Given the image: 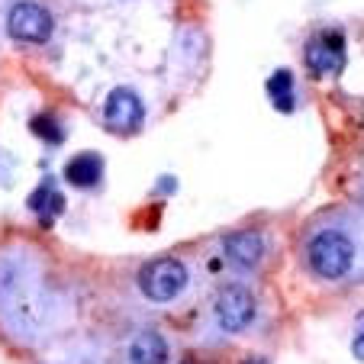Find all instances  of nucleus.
<instances>
[{"label":"nucleus","mask_w":364,"mask_h":364,"mask_svg":"<svg viewBox=\"0 0 364 364\" xmlns=\"http://www.w3.org/2000/svg\"><path fill=\"white\" fill-rule=\"evenodd\" d=\"M306 262L323 281H338L355 264V242L345 232H338V229H323V232L309 239Z\"/></svg>","instance_id":"nucleus-1"},{"label":"nucleus","mask_w":364,"mask_h":364,"mask_svg":"<svg viewBox=\"0 0 364 364\" xmlns=\"http://www.w3.org/2000/svg\"><path fill=\"white\" fill-rule=\"evenodd\" d=\"M187 287V268L178 258H155L145 262L139 271V290L149 296L151 303H171Z\"/></svg>","instance_id":"nucleus-2"},{"label":"nucleus","mask_w":364,"mask_h":364,"mask_svg":"<svg viewBox=\"0 0 364 364\" xmlns=\"http://www.w3.org/2000/svg\"><path fill=\"white\" fill-rule=\"evenodd\" d=\"M7 33L14 36L16 42L42 46V42H48L52 33H55V16L48 14L42 4L20 0V4H14L10 14H7Z\"/></svg>","instance_id":"nucleus-3"},{"label":"nucleus","mask_w":364,"mask_h":364,"mask_svg":"<svg viewBox=\"0 0 364 364\" xmlns=\"http://www.w3.org/2000/svg\"><path fill=\"white\" fill-rule=\"evenodd\" d=\"M103 123L113 132H136L145 123L142 97L129 87H113L103 103Z\"/></svg>","instance_id":"nucleus-4"},{"label":"nucleus","mask_w":364,"mask_h":364,"mask_svg":"<svg viewBox=\"0 0 364 364\" xmlns=\"http://www.w3.org/2000/svg\"><path fill=\"white\" fill-rule=\"evenodd\" d=\"M306 68L316 77L338 75L345 68V36L336 29L316 33L306 42Z\"/></svg>","instance_id":"nucleus-5"},{"label":"nucleus","mask_w":364,"mask_h":364,"mask_svg":"<svg viewBox=\"0 0 364 364\" xmlns=\"http://www.w3.org/2000/svg\"><path fill=\"white\" fill-rule=\"evenodd\" d=\"M255 319V296L245 287H223L216 296V323L223 332H242Z\"/></svg>","instance_id":"nucleus-6"},{"label":"nucleus","mask_w":364,"mask_h":364,"mask_svg":"<svg viewBox=\"0 0 364 364\" xmlns=\"http://www.w3.org/2000/svg\"><path fill=\"white\" fill-rule=\"evenodd\" d=\"M223 255L239 268H258L264 258V239L262 232L252 229H239V232L223 235Z\"/></svg>","instance_id":"nucleus-7"},{"label":"nucleus","mask_w":364,"mask_h":364,"mask_svg":"<svg viewBox=\"0 0 364 364\" xmlns=\"http://www.w3.org/2000/svg\"><path fill=\"white\" fill-rule=\"evenodd\" d=\"M26 206L33 210L36 216H39L42 223H46V226H48V223H55L58 216H62V210H65V197H62V191H58V187L52 184V178H46L33 193H29Z\"/></svg>","instance_id":"nucleus-8"},{"label":"nucleus","mask_w":364,"mask_h":364,"mask_svg":"<svg viewBox=\"0 0 364 364\" xmlns=\"http://www.w3.org/2000/svg\"><path fill=\"white\" fill-rule=\"evenodd\" d=\"M103 178V159L97 151H81L65 165V181L75 187H97Z\"/></svg>","instance_id":"nucleus-9"},{"label":"nucleus","mask_w":364,"mask_h":364,"mask_svg":"<svg viewBox=\"0 0 364 364\" xmlns=\"http://www.w3.org/2000/svg\"><path fill=\"white\" fill-rule=\"evenodd\" d=\"M129 364H168V342L159 332H139L129 345Z\"/></svg>","instance_id":"nucleus-10"},{"label":"nucleus","mask_w":364,"mask_h":364,"mask_svg":"<svg viewBox=\"0 0 364 364\" xmlns=\"http://www.w3.org/2000/svg\"><path fill=\"white\" fill-rule=\"evenodd\" d=\"M268 97L277 110H284V113L294 110V100H296L294 97V75H290V71H274V75L268 77Z\"/></svg>","instance_id":"nucleus-11"},{"label":"nucleus","mask_w":364,"mask_h":364,"mask_svg":"<svg viewBox=\"0 0 364 364\" xmlns=\"http://www.w3.org/2000/svg\"><path fill=\"white\" fill-rule=\"evenodd\" d=\"M29 129H33L39 139H46V142H52V145L65 142V129H62V123H58V119L52 117V113H39V117H33V123H29Z\"/></svg>","instance_id":"nucleus-12"},{"label":"nucleus","mask_w":364,"mask_h":364,"mask_svg":"<svg viewBox=\"0 0 364 364\" xmlns=\"http://www.w3.org/2000/svg\"><path fill=\"white\" fill-rule=\"evenodd\" d=\"M351 351H355L358 361H364V313H358V319H355V342H351Z\"/></svg>","instance_id":"nucleus-13"},{"label":"nucleus","mask_w":364,"mask_h":364,"mask_svg":"<svg viewBox=\"0 0 364 364\" xmlns=\"http://www.w3.org/2000/svg\"><path fill=\"white\" fill-rule=\"evenodd\" d=\"M242 364H268V361H264V358H245Z\"/></svg>","instance_id":"nucleus-14"},{"label":"nucleus","mask_w":364,"mask_h":364,"mask_svg":"<svg viewBox=\"0 0 364 364\" xmlns=\"http://www.w3.org/2000/svg\"><path fill=\"white\" fill-rule=\"evenodd\" d=\"M184 364H203V361H197V358H187V361Z\"/></svg>","instance_id":"nucleus-15"}]
</instances>
